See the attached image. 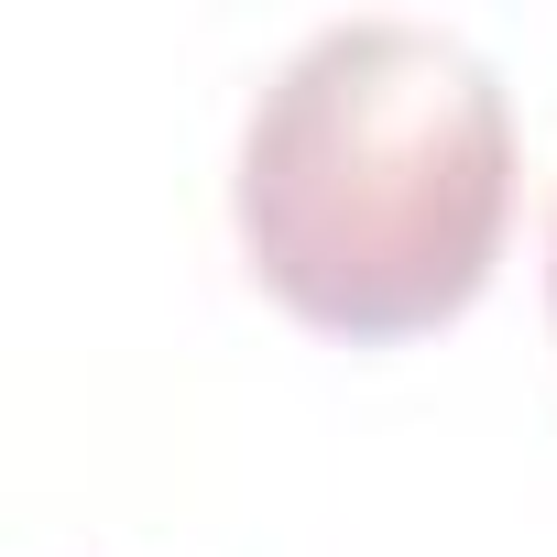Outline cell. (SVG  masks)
<instances>
[{"label": "cell", "instance_id": "obj_1", "mask_svg": "<svg viewBox=\"0 0 557 557\" xmlns=\"http://www.w3.org/2000/svg\"><path fill=\"white\" fill-rule=\"evenodd\" d=\"M230 219L251 285L318 339H426L503 262L513 110L492 66L448 34H318L240 132Z\"/></svg>", "mask_w": 557, "mask_h": 557}]
</instances>
